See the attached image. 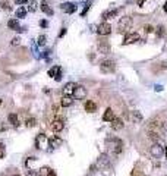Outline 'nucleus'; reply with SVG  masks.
I'll list each match as a JSON object with an SVG mask.
<instances>
[{"label": "nucleus", "mask_w": 167, "mask_h": 176, "mask_svg": "<svg viewBox=\"0 0 167 176\" xmlns=\"http://www.w3.org/2000/svg\"><path fill=\"white\" fill-rule=\"evenodd\" d=\"M106 144H107V147H110L111 150H113V153L114 154H119L122 151V147H123V142L119 140V138H107V141H106Z\"/></svg>", "instance_id": "nucleus-1"}, {"label": "nucleus", "mask_w": 167, "mask_h": 176, "mask_svg": "<svg viewBox=\"0 0 167 176\" xmlns=\"http://www.w3.org/2000/svg\"><path fill=\"white\" fill-rule=\"evenodd\" d=\"M163 148H164L163 142H155V144L150 148L151 156H153L154 159H161V157H163Z\"/></svg>", "instance_id": "nucleus-2"}, {"label": "nucleus", "mask_w": 167, "mask_h": 176, "mask_svg": "<svg viewBox=\"0 0 167 176\" xmlns=\"http://www.w3.org/2000/svg\"><path fill=\"white\" fill-rule=\"evenodd\" d=\"M131 27H132V19H131L129 16L120 18V21H119V31H120V32H125V31L131 30Z\"/></svg>", "instance_id": "nucleus-3"}, {"label": "nucleus", "mask_w": 167, "mask_h": 176, "mask_svg": "<svg viewBox=\"0 0 167 176\" xmlns=\"http://www.w3.org/2000/svg\"><path fill=\"white\" fill-rule=\"evenodd\" d=\"M100 69H101L103 74H111V72H114V69H116V65H114L113 60H104V62H101V65H100Z\"/></svg>", "instance_id": "nucleus-4"}, {"label": "nucleus", "mask_w": 167, "mask_h": 176, "mask_svg": "<svg viewBox=\"0 0 167 176\" xmlns=\"http://www.w3.org/2000/svg\"><path fill=\"white\" fill-rule=\"evenodd\" d=\"M97 166L98 169H101V170H106V169H109L110 167V159H109V156L107 154H101V156L98 157V160H97Z\"/></svg>", "instance_id": "nucleus-5"}, {"label": "nucleus", "mask_w": 167, "mask_h": 176, "mask_svg": "<svg viewBox=\"0 0 167 176\" xmlns=\"http://www.w3.org/2000/svg\"><path fill=\"white\" fill-rule=\"evenodd\" d=\"M74 97L76 100H84L87 97V90H85V87L84 85H76L75 87V90H74Z\"/></svg>", "instance_id": "nucleus-6"}, {"label": "nucleus", "mask_w": 167, "mask_h": 176, "mask_svg": "<svg viewBox=\"0 0 167 176\" xmlns=\"http://www.w3.org/2000/svg\"><path fill=\"white\" fill-rule=\"evenodd\" d=\"M49 76L54 78L56 81H60L62 79V69H60V66H53V68L49 71Z\"/></svg>", "instance_id": "nucleus-7"}, {"label": "nucleus", "mask_w": 167, "mask_h": 176, "mask_svg": "<svg viewBox=\"0 0 167 176\" xmlns=\"http://www.w3.org/2000/svg\"><path fill=\"white\" fill-rule=\"evenodd\" d=\"M97 32H98L100 35H109V34L111 32V25H110V24H107V22H104V24L98 25Z\"/></svg>", "instance_id": "nucleus-8"}, {"label": "nucleus", "mask_w": 167, "mask_h": 176, "mask_svg": "<svg viewBox=\"0 0 167 176\" xmlns=\"http://www.w3.org/2000/svg\"><path fill=\"white\" fill-rule=\"evenodd\" d=\"M138 40H139V34H138V32H132V34H129V35L125 37V40H123V46H128V44L136 43Z\"/></svg>", "instance_id": "nucleus-9"}, {"label": "nucleus", "mask_w": 167, "mask_h": 176, "mask_svg": "<svg viewBox=\"0 0 167 176\" xmlns=\"http://www.w3.org/2000/svg\"><path fill=\"white\" fill-rule=\"evenodd\" d=\"M60 9L63 12H66V13H74L76 10V6L74 3H70V2H66V3H62L60 5Z\"/></svg>", "instance_id": "nucleus-10"}, {"label": "nucleus", "mask_w": 167, "mask_h": 176, "mask_svg": "<svg viewBox=\"0 0 167 176\" xmlns=\"http://www.w3.org/2000/svg\"><path fill=\"white\" fill-rule=\"evenodd\" d=\"M45 142H49V140L45 138V135L44 134H38L37 138H35V147L37 148H43Z\"/></svg>", "instance_id": "nucleus-11"}, {"label": "nucleus", "mask_w": 167, "mask_h": 176, "mask_svg": "<svg viewBox=\"0 0 167 176\" xmlns=\"http://www.w3.org/2000/svg\"><path fill=\"white\" fill-rule=\"evenodd\" d=\"M63 128H65V123L60 119H56V120L52 122V131L53 132H60V131H63Z\"/></svg>", "instance_id": "nucleus-12"}, {"label": "nucleus", "mask_w": 167, "mask_h": 176, "mask_svg": "<svg viewBox=\"0 0 167 176\" xmlns=\"http://www.w3.org/2000/svg\"><path fill=\"white\" fill-rule=\"evenodd\" d=\"M75 84L74 82H67L65 87H63V94L65 96H69V94H74V90H75Z\"/></svg>", "instance_id": "nucleus-13"}, {"label": "nucleus", "mask_w": 167, "mask_h": 176, "mask_svg": "<svg viewBox=\"0 0 167 176\" xmlns=\"http://www.w3.org/2000/svg\"><path fill=\"white\" fill-rule=\"evenodd\" d=\"M62 142H63V141H62L59 137H53V138L49 140V147H52V148H57V147L62 145Z\"/></svg>", "instance_id": "nucleus-14"}, {"label": "nucleus", "mask_w": 167, "mask_h": 176, "mask_svg": "<svg viewBox=\"0 0 167 176\" xmlns=\"http://www.w3.org/2000/svg\"><path fill=\"white\" fill-rule=\"evenodd\" d=\"M8 27H9L10 30H13V31H19V32L23 31V30L19 27V22H18L16 19H10V21L8 22Z\"/></svg>", "instance_id": "nucleus-15"}, {"label": "nucleus", "mask_w": 167, "mask_h": 176, "mask_svg": "<svg viewBox=\"0 0 167 176\" xmlns=\"http://www.w3.org/2000/svg\"><path fill=\"white\" fill-rule=\"evenodd\" d=\"M113 119H114V113H113V110L109 107L106 112H104V116H103V120L104 122H113Z\"/></svg>", "instance_id": "nucleus-16"}, {"label": "nucleus", "mask_w": 167, "mask_h": 176, "mask_svg": "<svg viewBox=\"0 0 167 176\" xmlns=\"http://www.w3.org/2000/svg\"><path fill=\"white\" fill-rule=\"evenodd\" d=\"M111 128H113L114 131H120V129L123 128V122H122V119L114 118V119H113V122H111Z\"/></svg>", "instance_id": "nucleus-17"}, {"label": "nucleus", "mask_w": 167, "mask_h": 176, "mask_svg": "<svg viewBox=\"0 0 167 176\" xmlns=\"http://www.w3.org/2000/svg\"><path fill=\"white\" fill-rule=\"evenodd\" d=\"M85 110H87V112H89V113L97 112V104H95L94 101H91V100H88L85 103Z\"/></svg>", "instance_id": "nucleus-18"}, {"label": "nucleus", "mask_w": 167, "mask_h": 176, "mask_svg": "<svg viewBox=\"0 0 167 176\" xmlns=\"http://www.w3.org/2000/svg\"><path fill=\"white\" fill-rule=\"evenodd\" d=\"M131 120L133 123H139V122H142V115L139 112H136V110H133V112H131Z\"/></svg>", "instance_id": "nucleus-19"}, {"label": "nucleus", "mask_w": 167, "mask_h": 176, "mask_svg": "<svg viewBox=\"0 0 167 176\" xmlns=\"http://www.w3.org/2000/svg\"><path fill=\"white\" fill-rule=\"evenodd\" d=\"M116 15H117V9H113V10H106V12H103L101 18H103V19H110V18H114Z\"/></svg>", "instance_id": "nucleus-20"}, {"label": "nucleus", "mask_w": 167, "mask_h": 176, "mask_svg": "<svg viewBox=\"0 0 167 176\" xmlns=\"http://www.w3.org/2000/svg\"><path fill=\"white\" fill-rule=\"evenodd\" d=\"M98 50H100L101 53H104V54L110 53V47H109V44H107V43H104V41L98 44Z\"/></svg>", "instance_id": "nucleus-21"}, {"label": "nucleus", "mask_w": 167, "mask_h": 176, "mask_svg": "<svg viewBox=\"0 0 167 176\" xmlns=\"http://www.w3.org/2000/svg\"><path fill=\"white\" fill-rule=\"evenodd\" d=\"M72 104H74V100L70 98L69 96H65V97L62 98V106H63V107H70Z\"/></svg>", "instance_id": "nucleus-22"}, {"label": "nucleus", "mask_w": 167, "mask_h": 176, "mask_svg": "<svg viewBox=\"0 0 167 176\" xmlns=\"http://www.w3.org/2000/svg\"><path fill=\"white\" fill-rule=\"evenodd\" d=\"M41 10H43L45 15H53V9H52L49 5H47L45 2H43V3H41Z\"/></svg>", "instance_id": "nucleus-23"}, {"label": "nucleus", "mask_w": 167, "mask_h": 176, "mask_svg": "<svg viewBox=\"0 0 167 176\" xmlns=\"http://www.w3.org/2000/svg\"><path fill=\"white\" fill-rule=\"evenodd\" d=\"M8 119H9V122H10L13 126H18V125H19V119H18V115H16V113H10Z\"/></svg>", "instance_id": "nucleus-24"}, {"label": "nucleus", "mask_w": 167, "mask_h": 176, "mask_svg": "<svg viewBox=\"0 0 167 176\" xmlns=\"http://www.w3.org/2000/svg\"><path fill=\"white\" fill-rule=\"evenodd\" d=\"M31 49H32V54H34V57H35V59H40V52H38V49H37L35 41H31Z\"/></svg>", "instance_id": "nucleus-25"}, {"label": "nucleus", "mask_w": 167, "mask_h": 176, "mask_svg": "<svg viewBox=\"0 0 167 176\" xmlns=\"http://www.w3.org/2000/svg\"><path fill=\"white\" fill-rule=\"evenodd\" d=\"M25 15H27V10H25V8L19 6V9L16 10V18H23Z\"/></svg>", "instance_id": "nucleus-26"}, {"label": "nucleus", "mask_w": 167, "mask_h": 176, "mask_svg": "<svg viewBox=\"0 0 167 176\" xmlns=\"http://www.w3.org/2000/svg\"><path fill=\"white\" fill-rule=\"evenodd\" d=\"M35 162H37V159H35V157H28V159H27V162H25V166H27V167H31Z\"/></svg>", "instance_id": "nucleus-27"}, {"label": "nucleus", "mask_w": 167, "mask_h": 176, "mask_svg": "<svg viewBox=\"0 0 167 176\" xmlns=\"http://www.w3.org/2000/svg\"><path fill=\"white\" fill-rule=\"evenodd\" d=\"M49 173H50L49 167H41L40 169V176H49Z\"/></svg>", "instance_id": "nucleus-28"}, {"label": "nucleus", "mask_w": 167, "mask_h": 176, "mask_svg": "<svg viewBox=\"0 0 167 176\" xmlns=\"http://www.w3.org/2000/svg\"><path fill=\"white\" fill-rule=\"evenodd\" d=\"M35 125H37V120H35L34 118H30V119L27 120V126H28V128H34Z\"/></svg>", "instance_id": "nucleus-29"}, {"label": "nucleus", "mask_w": 167, "mask_h": 176, "mask_svg": "<svg viewBox=\"0 0 167 176\" xmlns=\"http://www.w3.org/2000/svg\"><path fill=\"white\" fill-rule=\"evenodd\" d=\"M45 40H47L45 35H40V37H38V46H44V44H45Z\"/></svg>", "instance_id": "nucleus-30"}, {"label": "nucleus", "mask_w": 167, "mask_h": 176, "mask_svg": "<svg viewBox=\"0 0 167 176\" xmlns=\"http://www.w3.org/2000/svg\"><path fill=\"white\" fill-rule=\"evenodd\" d=\"M84 6H85V8H84V10H82V12H81V15H82V16H85V15H87V12H88V9H89V8H91V3H89V2H88V3H85V5H84Z\"/></svg>", "instance_id": "nucleus-31"}, {"label": "nucleus", "mask_w": 167, "mask_h": 176, "mask_svg": "<svg viewBox=\"0 0 167 176\" xmlns=\"http://www.w3.org/2000/svg\"><path fill=\"white\" fill-rule=\"evenodd\" d=\"M5 153H6V150H5V145L0 142V159H3L5 157Z\"/></svg>", "instance_id": "nucleus-32"}, {"label": "nucleus", "mask_w": 167, "mask_h": 176, "mask_svg": "<svg viewBox=\"0 0 167 176\" xmlns=\"http://www.w3.org/2000/svg\"><path fill=\"white\" fill-rule=\"evenodd\" d=\"M163 34H164V27H158L157 28V37H163Z\"/></svg>", "instance_id": "nucleus-33"}, {"label": "nucleus", "mask_w": 167, "mask_h": 176, "mask_svg": "<svg viewBox=\"0 0 167 176\" xmlns=\"http://www.w3.org/2000/svg\"><path fill=\"white\" fill-rule=\"evenodd\" d=\"M19 44H21V38L19 37H15L12 40V46H19Z\"/></svg>", "instance_id": "nucleus-34"}, {"label": "nucleus", "mask_w": 167, "mask_h": 176, "mask_svg": "<svg viewBox=\"0 0 167 176\" xmlns=\"http://www.w3.org/2000/svg\"><path fill=\"white\" fill-rule=\"evenodd\" d=\"M27 176H40V172H37V170H30L28 173H27Z\"/></svg>", "instance_id": "nucleus-35"}, {"label": "nucleus", "mask_w": 167, "mask_h": 176, "mask_svg": "<svg viewBox=\"0 0 167 176\" xmlns=\"http://www.w3.org/2000/svg\"><path fill=\"white\" fill-rule=\"evenodd\" d=\"M161 131H163V132H164V134L167 135V120L161 123Z\"/></svg>", "instance_id": "nucleus-36"}, {"label": "nucleus", "mask_w": 167, "mask_h": 176, "mask_svg": "<svg viewBox=\"0 0 167 176\" xmlns=\"http://www.w3.org/2000/svg\"><path fill=\"white\" fill-rule=\"evenodd\" d=\"M28 9H30L31 12H34V10H35V0H31V6H30Z\"/></svg>", "instance_id": "nucleus-37"}, {"label": "nucleus", "mask_w": 167, "mask_h": 176, "mask_svg": "<svg viewBox=\"0 0 167 176\" xmlns=\"http://www.w3.org/2000/svg\"><path fill=\"white\" fill-rule=\"evenodd\" d=\"M144 30H145V31H147V32H148V34H150V32H153V31H154V28H153V27H151V25H145V28H144Z\"/></svg>", "instance_id": "nucleus-38"}, {"label": "nucleus", "mask_w": 167, "mask_h": 176, "mask_svg": "<svg viewBox=\"0 0 167 176\" xmlns=\"http://www.w3.org/2000/svg\"><path fill=\"white\" fill-rule=\"evenodd\" d=\"M27 2H28V0H15V3H16V5H25Z\"/></svg>", "instance_id": "nucleus-39"}, {"label": "nucleus", "mask_w": 167, "mask_h": 176, "mask_svg": "<svg viewBox=\"0 0 167 176\" xmlns=\"http://www.w3.org/2000/svg\"><path fill=\"white\" fill-rule=\"evenodd\" d=\"M40 25L45 28V27H49V22H47V21H40Z\"/></svg>", "instance_id": "nucleus-40"}, {"label": "nucleus", "mask_w": 167, "mask_h": 176, "mask_svg": "<svg viewBox=\"0 0 167 176\" xmlns=\"http://www.w3.org/2000/svg\"><path fill=\"white\" fill-rule=\"evenodd\" d=\"M154 88H155V91H163V87L161 85H155Z\"/></svg>", "instance_id": "nucleus-41"}, {"label": "nucleus", "mask_w": 167, "mask_h": 176, "mask_svg": "<svg viewBox=\"0 0 167 176\" xmlns=\"http://www.w3.org/2000/svg\"><path fill=\"white\" fill-rule=\"evenodd\" d=\"M2 8L6 9V10H9V6H8V3H5V2H2Z\"/></svg>", "instance_id": "nucleus-42"}, {"label": "nucleus", "mask_w": 167, "mask_h": 176, "mask_svg": "<svg viewBox=\"0 0 167 176\" xmlns=\"http://www.w3.org/2000/svg\"><path fill=\"white\" fill-rule=\"evenodd\" d=\"M66 34V28H62V31H60V34H59V37H63Z\"/></svg>", "instance_id": "nucleus-43"}, {"label": "nucleus", "mask_w": 167, "mask_h": 176, "mask_svg": "<svg viewBox=\"0 0 167 176\" xmlns=\"http://www.w3.org/2000/svg\"><path fill=\"white\" fill-rule=\"evenodd\" d=\"M144 2H145V0H138V5L142 6V5H144Z\"/></svg>", "instance_id": "nucleus-44"}, {"label": "nucleus", "mask_w": 167, "mask_h": 176, "mask_svg": "<svg viewBox=\"0 0 167 176\" xmlns=\"http://www.w3.org/2000/svg\"><path fill=\"white\" fill-rule=\"evenodd\" d=\"M164 12H166V13H167V2H166V3H164Z\"/></svg>", "instance_id": "nucleus-45"}, {"label": "nucleus", "mask_w": 167, "mask_h": 176, "mask_svg": "<svg viewBox=\"0 0 167 176\" xmlns=\"http://www.w3.org/2000/svg\"><path fill=\"white\" fill-rule=\"evenodd\" d=\"M49 176H56V175H54V172H53V170H50V173H49Z\"/></svg>", "instance_id": "nucleus-46"}, {"label": "nucleus", "mask_w": 167, "mask_h": 176, "mask_svg": "<svg viewBox=\"0 0 167 176\" xmlns=\"http://www.w3.org/2000/svg\"><path fill=\"white\" fill-rule=\"evenodd\" d=\"M166 159H167V147H166Z\"/></svg>", "instance_id": "nucleus-47"}, {"label": "nucleus", "mask_w": 167, "mask_h": 176, "mask_svg": "<svg viewBox=\"0 0 167 176\" xmlns=\"http://www.w3.org/2000/svg\"><path fill=\"white\" fill-rule=\"evenodd\" d=\"M0 106H2V98H0Z\"/></svg>", "instance_id": "nucleus-48"}]
</instances>
